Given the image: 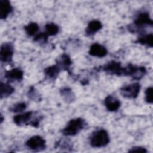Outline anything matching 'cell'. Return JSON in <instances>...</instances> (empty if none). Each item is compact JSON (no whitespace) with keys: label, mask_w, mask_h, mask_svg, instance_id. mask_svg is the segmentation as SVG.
<instances>
[{"label":"cell","mask_w":153,"mask_h":153,"mask_svg":"<svg viewBox=\"0 0 153 153\" xmlns=\"http://www.w3.org/2000/svg\"><path fill=\"white\" fill-rule=\"evenodd\" d=\"M26 146L32 151H41L46 148V142L41 136L35 135L26 141Z\"/></svg>","instance_id":"cell-6"},{"label":"cell","mask_w":153,"mask_h":153,"mask_svg":"<svg viewBox=\"0 0 153 153\" xmlns=\"http://www.w3.org/2000/svg\"><path fill=\"white\" fill-rule=\"evenodd\" d=\"M152 92H153V88L152 87H148L145 90V100L146 103H152L153 99H152Z\"/></svg>","instance_id":"cell-23"},{"label":"cell","mask_w":153,"mask_h":153,"mask_svg":"<svg viewBox=\"0 0 153 153\" xmlns=\"http://www.w3.org/2000/svg\"><path fill=\"white\" fill-rule=\"evenodd\" d=\"M109 134L104 129L93 131L90 137V144L93 148L105 147L109 143Z\"/></svg>","instance_id":"cell-1"},{"label":"cell","mask_w":153,"mask_h":153,"mask_svg":"<svg viewBox=\"0 0 153 153\" xmlns=\"http://www.w3.org/2000/svg\"><path fill=\"white\" fill-rule=\"evenodd\" d=\"M102 23L97 20H93L90 21L85 28V33L86 36H90L94 35L96 32L102 28Z\"/></svg>","instance_id":"cell-12"},{"label":"cell","mask_w":153,"mask_h":153,"mask_svg":"<svg viewBox=\"0 0 153 153\" xmlns=\"http://www.w3.org/2000/svg\"><path fill=\"white\" fill-rule=\"evenodd\" d=\"M104 104L106 109L110 112L117 111L121 106L120 101L112 95H108L105 97Z\"/></svg>","instance_id":"cell-9"},{"label":"cell","mask_w":153,"mask_h":153,"mask_svg":"<svg viewBox=\"0 0 153 153\" xmlns=\"http://www.w3.org/2000/svg\"><path fill=\"white\" fill-rule=\"evenodd\" d=\"M134 25L137 27H145L146 26H152L153 22L148 12L140 13L134 22Z\"/></svg>","instance_id":"cell-8"},{"label":"cell","mask_w":153,"mask_h":153,"mask_svg":"<svg viewBox=\"0 0 153 153\" xmlns=\"http://www.w3.org/2000/svg\"><path fill=\"white\" fill-rule=\"evenodd\" d=\"M60 70L61 69H60V68L56 64L54 65H52L44 69V74L45 76L53 79H56L58 76Z\"/></svg>","instance_id":"cell-16"},{"label":"cell","mask_w":153,"mask_h":153,"mask_svg":"<svg viewBox=\"0 0 153 153\" xmlns=\"http://www.w3.org/2000/svg\"><path fill=\"white\" fill-rule=\"evenodd\" d=\"M102 70L110 75L117 76H125V68L121 63L115 60L109 62L102 66Z\"/></svg>","instance_id":"cell-3"},{"label":"cell","mask_w":153,"mask_h":153,"mask_svg":"<svg viewBox=\"0 0 153 153\" xmlns=\"http://www.w3.org/2000/svg\"><path fill=\"white\" fill-rule=\"evenodd\" d=\"M8 81H20L23 78V72L19 68H13L11 70L7 71L4 75Z\"/></svg>","instance_id":"cell-11"},{"label":"cell","mask_w":153,"mask_h":153,"mask_svg":"<svg viewBox=\"0 0 153 153\" xmlns=\"http://www.w3.org/2000/svg\"><path fill=\"white\" fill-rule=\"evenodd\" d=\"M71 64L72 60L70 57L66 54H62L56 60V65L60 69L68 71Z\"/></svg>","instance_id":"cell-14"},{"label":"cell","mask_w":153,"mask_h":153,"mask_svg":"<svg viewBox=\"0 0 153 153\" xmlns=\"http://www.w3.org/2000/svg\"><path fill=\"white\" fill-rule=\"evenodd\" d=\"M14 91V88L11 86L9 83L6 82H1V90H0V95L1 98H5L10 96Z\"/></svg>","instance_id":"cell-17"},{"label":"cell","mask_w":153,"mask_h":153,"mask_svg":"<svg viewBox=\"0 0 153 153\" xmlns=\"http://www.w3.org/2000/svg\"><path fill=\"white\" fill-rule=\"evenodd\" d=\"M13 11V7L8 0H0V18L2 20L7 19Z\"/></svg>","instance_id":"cell-13"},{"label":"cell","mask_w":153,"mask_h":153,"mask_svg":"<svg viewBox=\"0 0 153 153\" xmlns=\"http://www.w3.org/2000/svg\"><path fill=\"white\" fill-rule=\"evenodd\" d=\"M14 54V45L11 42H4L1 46L0 59L5 63H10Z\"/></svg>","instance_id":"cell-7"},{"label":"cell","mask_w":153,"mask_h":153,"mask_svg":"<svg viewBox=\"0 0 153 153\" xmlns=\"http://www.w3.org/2000/svg\"><path fill=\"white\" fill-rule=\"evenodd\" d=\"M48 36L45 32L39 33L35 36L33 38V41L36 42H40L42 43H46L48 41Z\"/></svg>","instance_id":"cell-22"},{"label":"cell","mask_w":153,"mask_h":153,"mask_svg":"<svg viewBox=\"0 0 153 153\" xmlns=\"http://www.w3.org/2000/svg\"><path fill=\"white\" fill-rule=\"evenodd\" d=\"M124 68L125 76H130L135 80L140 79L146 72L144 66H139L132 64H128Z\"/></svg>","instance_id":"cell-5"},{"label":"cell","mask_w":153,"mask_h":153,"mask_svg":"<svg viewBox=\"0 0 153 153\" xmlns=\"http://www.w3.org/2000/svg\"><path fill=\"white\" fill-rule=\"evenodd\" d=\"M33 112L28 111L23 114H18L13 117L14 123L17 126H22L25 124H27L29 121L31 119Z\"/></svg>","instance_id":"cell-15"},{"label":"cell","mask_w":153,"mask_h":153,"mask_svg":"<svg viewBox=\"0 0 153 153\" xmlns=\"http://www.w3.org/2000/svg\"><path fill=\"white\" fill-rule=\"evenodd\" d=\"M88 53L91 56L101 58L107 55L108 51L103 45L98 43H94L90 47Z\"/></svg>","instance_id":"cell-10"},{"label":"cell","mask_w":153,"mask_h":153,"mask_svg":"<svg viewBox=\"0 0 153 153\" xmlns=\"http://www.w3.org/2000/svg\"><path fill=\"white\" fill-rule=\"evenodd\" d=\"M86 121L82 118L71 119L66 127L62 130L65 136H75L79 133L85 126Z\"/></svg>","instance_id":"cell-2"},{"label":"cell","mask_w":153,"mask_h":153,"mask_svg":"<svg viewBox=\"0 0 153 153\" xmlns=\"http://www.w3.org/2000/svg\"><path fill=\"white\" fill-rule=\"evenodd\" d=\"M45 32L50 36H54L58 33L59 30V26L54 23H48L45 26Z\"/></svg>","instance_id":"cell-19"},{"label":"cell","mask_w":153,"mask_h":153,"mask_svg":"<svg viewBox=\"0 0 153 153\" xmlns=\"http://www.w3.org/2000/svg\"><path fill=\"white\" fill-rule=\"evenodd\" d=\"M128 152H146L147 150L141 146H134L131 148L130 150H128Z\"/></svg>","instance_id":"cell-24"},{"label":"cell","mask_w":153,"mask_h":153,"mask_svg":"<svg viewBox=\"0 0 153 153\" xmlns=\"http://www.w3.org/2000/svg\"><path fill=\"white\" fill-rule=\"evenodd\" d=\"M140 90V84L138 82H134L122 87L120 88V93L125 98L135 99L138 96Z\"/></svg>","instance_id":"cell-4"},{"label":"cell","mask_w":153,"mask_h":153,"mask_svg":"<svg viewBox=\"0 0 153 153\" xmlns=\"http://www.w3.org/2000/svg\"><path fill=\"white\" fill-rule=\"evenodd\" d=\"M136 42L142 45L152 47L153 45V35L152 33L143 35L139 37Z\"/></svg>","instance_id":"cell-18"},{"label":"cell","mask_w":153,"mask_h":153,"mask_svg":"<svg viewBox=\"0 0 153 153\" xmlns=\"http://www.w3.org/2000/svg\"><path fill=\"white\" fill-rule=\"evenodd\" d=\"M26 108V105L25 102H20L16 103L10 108V111L13 112H21Z\"/></svg>","instance_id":"cell-21"},{"label":"cell","mask_w":153,"mask_h":153,"mask_svg":"<svg viewBox=\"0 0 153 153\" xmlns=\"http://www.w3.org/2000/svg\"><path fill=\"white\" fill-rule=\"evenodd\" d=\"M24 29L29 36H33L39 30V26L36 23L30 22L25 26Z\"/></svg>","instance_id":"cell-20"}]
</instances>
